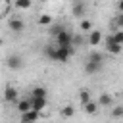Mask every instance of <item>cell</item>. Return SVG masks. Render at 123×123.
Listing matches in <instances>:
<instances>
[{"mask_svg":"<svg viewBox=\"0 0 123 123\" xmlns=\"http://www.w3.org/2000/svg\"><path fill=\"white\" fill-rule=\"evenodd\" d=\"M88 62H96V63H104V54H100V52H96V50H92V52L88 54Z\"/></svg>","mask_w":123,"mask_h":123,"instance_id":"cell-17","label":"cell"},{"mask_svg":"<svg viewBox=\"0 0 123 123\" xmlns=\"http://www.w3.org/2000/svg\"><path fill=\"white\" fill-rule=\"evenodd\" d=\"M8 25H10V29H12L13 33H23V29H25V23H23L19 17H12Z\"/></svg>","mask_w":123,"mask_h":123,"instance_id":"cell-10","label":"cell"},{"mask_svg":"<svg viewBox=\"0 0 123 123\" xmlns=\"http://www.w3.org/2000/svg\"><path fill=\"white\" fill-rule=\"evenodd\" d=\"M73 54V48H60L58 46V54H56V62H62V63H65L67 60H69V56Z\"/></svg>","mask_w":123,"mask_h":123,"instance_id":"cell-6","label":"cell"},{"mask_svg":"<svg viewBox=\"0 0 123 123\" xmlns=\"http://www.w3.org/2000/svg\"><path fill=\"white\" fill-rule=\"evenodd\" d=\"M33 0H15V8L17 10H31Z\"/></svg>","mask_w":123,"mask_h":123,"instance_id":"cell-19","label":"cell"},{"mask_svg":"<svg viewBox=\"0 0 123 123\" xmlns=\"http://www.w3.org/2000/svg\"><path fill=\"white\" fill-rule=\"evenodd\" d=\"M6 65L10 67V69H21L23 67V58L19 56V54H10L8 58H6Z\"/></svg>","mask_w":123,"mask_h":123,"instance_id":"cell-2","label":"cell"},{"mask_svg":"<svg viewBox=\"0 0 123 123\" xmlns=\"http://www.w3.org/2000/svg\"><path fill=\"white\" fill-rule=\"evenodd\" d=\"M4 98H6V102L15 104V102H17V88L12 86V85H8V86L4 88Z\"/></svg>","mask_w":123,"mask_h":123,"instance_id":"cell-4","label":"cell"},{"mask_svg":"<svg viewBox=\"0 0 123 123\" xmlns=\"http://www.w3.org/2000/svg\"><path fill=\"white\" fill-rule=\"evenodd\" d=\"M100 40H102V33L92 29V31L88 33V38H86V42H88L90 46H98V44H100Z\"/></svg>","mask_w":123,"mask_h":123,"instance_id":"cell-11","label":"cell"},{"mask_svg":"<svg viewBox=\"0 0 123 123\" xmlns=\"http://www.w3.org/2000/svg\"><path fill=\"white\" fill-rule=\"evenodd\" d=\"M56 54H58V46H56V44H48V46L44 48V56H46L48 60L56 62Z\"/></svg>","mask_w":123,"mask_h":123,"instance_id":"cell-13","label":"cell"},{"mask_svg":"<svg viewBox=\"0 0 123 123\" xmlns=\"http://www.w3.org/2000/svg\"><path fill=\"white\" fill-rule=\"evenodd\" d=\"M37 21H38V25H46V27H48V25H52V17H50L48 13L38 15V19H37Z\"/></svg>","mask_w":123,"mask_h":123,"instance_id":"cell-21","label":"cell"},{"mask_svg":"<svg viewBox=\"0 0 123 123\" xmlns=\"http://www.w3.org/2000/svg\"><path fill=\"white\" fill-rule=\"evenodd\" d=\"M0 46H2V38H0Z\"/></svg>","mask_w":123,"mask_h":123,"instance_id":"cell-27","label":"cell"},{"mask_svg":"<svg viewBox=\"0 0 123 123\" xmlns=\"http://www.w3.org/2000/svg\"><path fill=\"white\" fill-rule=\"evenodd\" d=\"M31 110V98H23V100H17V111L19 113H25Z\"/></svg>","mask_w":123,"mask_h":123,"instance_id":"cell-14","label":"cell"},{"mask_svg":"<svg viewBox=\"0 0 123 123\" xmlns=\"http://www.w3.org/2000/svg\"><path fill=\"white\" fill-rule=\"evenodd\" d=\"M79 100H81V104H86V102L92 100V96H90V92H88L86 88H83V90L79 92Z\"/></svg>","mask_w":123,"mask_h":123,"instance_id":"cell-20","label":"cell"},{"mask_svg":"<svg viewBox=\"0 0 123 123\" xmlns=\"http://www.w3.org/2000/svg\"><path fill=\"white\" fill-rule=\"evenodd\" d=\"M111 115H113L115 119L123 117V106H113V110H111Z\"/></svg>","mask_w":123,"mask_h":123,"instance_id":"cell-25","label":"cell"},{"mask_svg":"<svg viewBox=\"0 0 123 123\" xmlns=\"http://www.w3.org/2000/svg\"><path fill=\"white\" fill-rule=\"evenodd\" d=\"M46 96H48V92L44 86H35L31 90V98H46Z\"/></svg>","mask_w":123,"mask_h":123,"instance_id":"cell-15","label":"cell"},{"mask_svg":"<svg viewBox=\"0 0 123 123\" xmlns=\"http://www.w3.org/2000/svg\"><path fill=\"white\" fill-rule=\"evenodd\" d=\"M71 13H73L75 17H83V15H85V2H83V0H75L73 6H71Z\"/></svg>","mask_w":123,"mask_h":123,"instance_id":"cell-7","label":"cell"},{"mask_svg":"<svg viewBox=\"0 0 123 123\" xmlns=\"http://www.w3.org/2000/svg\"><path fill=\"white\" fill-rule=\"evenodd\" d=\"M96 104H98V108H108V106H111V104H113V98H111V94H108V92H102Z\"/></svg>","mask_w":123,"mask_h":123,"instance_id":"cell-12","label":"cell"},{"mask_svg":"<svg viewBox=\"0 0 123 123\" xmlns=\"http://www.w3.org/2000/svg\"><path fill=\"white\" fill-rule=\"evenodd\" d=\"M71 37H73V35L63 27V29L56 35V46H60V48H73V46H71Z\"/></svg>","mask_w":123,"mask_h":123,"instance_id":"cell-1","label":"cell"},{"mask_svg":"<svg viewBox=\"0 0 123 123\" xmlns=\"http://www.w3.org/2000/svg\"><path fill=\"white\" fill-rule=\"evenodd\" d=\"M106 50L110 52V54H113V56H117V54H121V50H123V44H117L111 37H106Z\"/></svg>","mask_w":123,"mask_h":123,"instance_id":"cell-3","label":"cell"},{"mask_svg":"<svg viewBox=\"0 0 123 123\" xmlns=\"http://www.w3.org/2000/svg\"><path fill=\"white\" fill-rule=\"evenodd\" d=\"M44 108H48V100L46 98H31V110L40 113Z\"/></svg>","mask_w":123,"mask_h":123,"instance_id":"cell-5","label":"cell"},{"mask_svg":"<svg viewBox=\"0 0 123 123\" xmlns=\"http://www.w3.org/2000/svg\"><path fill=\"white\" fill-rule=\"evenodd\" d=\"M62 29H63L62 25H54V27H50V35H54V37H56V35H58Z\"/></svg>","mask_w":123,"mask_h":123,"instance_id":"cell-26","label":"cell"},{"mask_svg":"<svg viewBox=\"0 0 123 123\" xmlns=\"http://www.w3.org/2000/svg\"><path fill=\"white\" fill-rule=\"evenodd\" d=\"M83 110H85V113H88V115H94L96 111H98V104L96 102H86V104H83Z\"/></svg>","mask_w":123,"mask_h":123,"instance_id":"cell-16","label":"cell"},{"mask_svg":"<svg viewBox=\"0 0 123 123\" xmlns=\"http://www.w3.org/2000/svg\"><path fill=\"white\" fill-rule=\"evenodd\" d=\"M79 29H81L83 33H90V31H92V21L83 19V21H81V25H79Z\"/></svg>","mask_w":123,"mask_h":123,"instance_id":"cell-22","label":"cell"},{"mask_svg":"<svg viewBox=\"0 0 123 123\" xmlns=\"http://www.w3.org/2000/svg\"><path fill=\"white\" fill-rule=\"evenodd\" d=\"M73 115H75V106L67 104L62 108V117H73Z\"/></svg>","mask_w":123,"mask_h":123,"instance_id":"cell-18","label":"cell"},{"mask_svg":"<svg viewBox=\"0 0 123 123\" xmlns=\"http://www.w3.org/2000/svg\"><path fill=\"white\" fill-rule=\"evenodd\" d=\"M111 38H113L117 44H123V29H115V33L111 35Z\"/></svg>","mask_w":123,"mask_h":123,"instance_id":"cell-24","label":"cell"},{"mask_svg":"<svg viewBox=\"0 0 123 123\" xmlns=\"http://www.w3.org/2000/svg\"><path fill=\"white\" fill-rule=\"evenodd\" d=\"M102 67H104V63H96V62H88V60H86V63H85V71H86L88 75H94V73H100V71H102Z\"/></svg>","mask_w":123,"mask_h":123,"instance_id":"cell-8","label":"cell"},{"mask_svg":"<svg viewBox=\"0 0 123 123\" xmlns=\"http://www.w3.org/2000/svg\"><path fill=\"white\" fill-rule=\"evenodd\" d=\"M38 117H40V113H38V111H35V110H29V111L21 113V123H35Z\"/></svg>","mask_w":123,"mask_h":123,"instance_id":"cell-9","label":"cell"},{"mask_svg":"<svg viewBox=\"0 0 123 123\" xmlns=\"http://www.w3.org/2000/svg\"><path fill=\"white\" fill-rule=\"evenodd\" d=\"M85 44V37L83 35H73L71 37V46H83Z\"/></svg>","mask_w":123,"mask_h":123,"instance_id":"cell-23","label":"cell"}]
</instances>
